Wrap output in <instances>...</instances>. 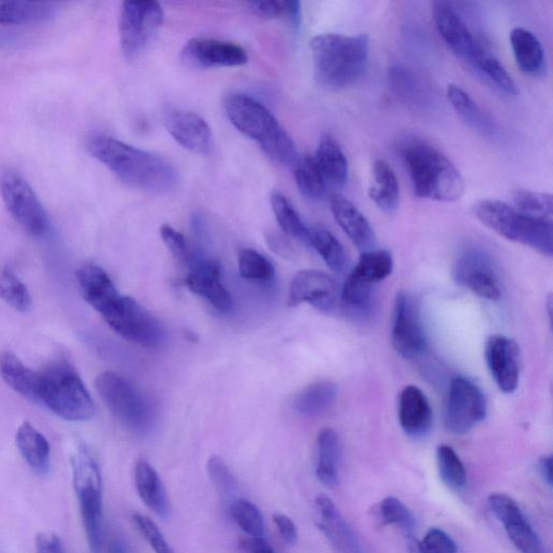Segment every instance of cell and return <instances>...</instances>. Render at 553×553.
Segmentation results:
<instances>
[{"label": "cell", "mask_w": 553, "mask_h": 553, "mask_svg": "<svg viewBox=\"0 0 553 553\" xmlns=\"http://www.w3.org/2000/svg\"><path fill=\"white\" fill-rule=\"evenodd\" d=\"M190 263L192 271L185 280L187 288L220 313H231L233 299L224 285L220 264L208 259H194L193 256Z\"/></svg>", "instance_id": "18"}, {"label": "cell", "mask_w": 553, "mask_h": 553, "mask_svg": "<svg viewBox=\"0 0 553 553\" xmlns=\"http://www.w3.org/2000/svg\"><path fill=\"white\" fill-rule=\"evenodd\" d=\"M377 519L385 525H396L412 535L415 528V518L412 512L398 498L390 496L377 505Z\"/></svg>", "instance_id": "45"}, {"label": "cell", "mask_w": 553, "mask_h": 553, "mask_svg": "<svg viewBox=\"0 0 553 553\" xmlns=\"http://www.w3.org/2000/svg\"><path fill=\"white\" fill-rule=\"evenodd\" d=\"M132 519L142 537L155 553H175L153 520L141 514H134Z\"/></svg>", "instance_id": "51"}, {"label": "cell", "mask_w": 553, "mask_h": 553, "mask_svg": "<svg viewBox=\"0 0 553 553\" xmlns=\"http://www.w3.org/2000/svg\"><path fill=\"white\" fill-rule=\"evenodd\" d=\"M37 553H66L61 539L53 533H42L36 537Z\"/></svg>", "instance_id": "56"}, {"label": "cell", "mask_w": 553, "mask_h": 553, "mask_svg": "<svg viewBox=\"0 0 553 553\" xmlns=\"http://www.w3.org/2000/svg\"><path fill=\"white\" fill-rule=\"evenodd\" d=\"M408 549L410 553H424L421 541H418L413 535L409 536Z\"/></svg>", "instance_id": "61"}, {"label": "cell", "mask_w": 553, "mask_h": 553, "mask_svg": "<svg viewBox=\"0 0 553 553\" xmlns=\"http://www.w3.org/2000/svg\"><path fill=\"white\" fill-rule=\"evenodd\" d=\"M55 4L37 2H0V25L45 23L57 15Z\"/></svg>", "instance_id": "32"}, {"label": "cell", "mask_w": 553, "mask_h": 553, "mask_svg": "<svg viewBox=\"0 0 553 553\" xmlns=\"http://www.w3.org/2000/svg\"><path fill=\"white\" fill-rule=\"evenodd\" d=\"M87 150L121 182L137 190L168 193L179 184V172L167 160L107 134H92Z\"/></svg>", "instance_id": "1"}, {"label": "cell", "mask_w": 553, "mask_h": 553, "mask_svg": "<svg viewBox=\"0 0 553 553\" xmlns=\"http://www.w3.org/2000/svg\"><path fill=\"white\" fill-rule=\"evenodd\" d=\"M302 303L332 313L341 303V288L326 273L302 271L291 282L289 304L296 306Z\"/></svg>", "instance_id": "16"}, {"label": "cell", "mask_w": 553, "mask_h": 553, "mask_svg": "<svg viewBox=\"0 0 553 553\" xmlns=\"http://www.w3.org/2000/svg\"><path fill=\"white\" fill-rule=\"evenodd\" d=\"M273 521L283 541L289 545H295L298 542V530H296L294 522L289 517L275 514Z\"/></svg>", "instance_id": "55"}, {"label": "cell", "mask_w": 553, "mask_h": 553, "mask_svg": "<svg viewBox=\"0 0 553 553\" xmlns=\"http://www.w3.org/2000/svg\"><path fill=\"white\" fill-rule=\"evenodd\" d=\"M231 517L239 528L250 537H262L264 519L258 506L245 498H237L231 504Z\"/></svg>", "instance_id": "44"}, {"label": "cell", "mask_w": 553, "mask_h": 553, "mask_svg": "<svg viewBox=\"0 0 553 553\" xmlns=\"http://www.w3.org/2000/svg\"><path fill=\"white\" fill-rule=\"evenodd\" d=\"M454 277L456 282L482 299L490 301L501 299L502 290L499 287L493 262L490 256L481 250L464 251L455 264Z\"/></svg>", "instance_id": "15"}, {"label": "cell", "mask_w": 553, "mask_h": 553, "mask_svg": "<svg viewBox=\"0 0 553 553\" xmlns=\"http://www.w3.org/2000/svg\"><path fill=\"white\" fill-rule=\"evenodd\" d=\"M160 235L175 259L183 263L191 262L193 255L190 253V249H188L184 236L177 229L165 224L160 228Z\"/></svg>", "instance_id": "53"}, {"label": "cell", "mask_w": 553, "mask_h": 553, "mask_svg": "<svg viewBox=\"0 0 553 553\" xmlns=\"http://www.w3.org/2000/svg\"><path fill=\"white\" fill-rule=\"evenodd\" d=\"M0 375L16 393L39 403V372L26 367L15 354L7 352L0 356Z\"/></svg>", "instance_id": "28"}, {"label": "cell", "mask_w": 553, "mask_h": 553, "mask_svg": "<svg viewBox=\"0 0 553 553\" xmlns=\"http://www.w3.org/2000/svg\"><path fill=\"white\" fill-rule=\"evenodd\" d=\"M488 501L494 515L504 524L505 528L528 520L515 499L507 494L493 493L489 496Z\"/></svg>", "instance_id": "49"}, {"label": "cell", "mask_w": 553, "mask_h": 553, "mask_svg": "<svg viewBox=\"0 0 553 553\" xmlns=\"http://www.w3.org/2000/svg\"><path fill=\"white\" fill-rule=\"evenodd\" d=\"M391 339L396 352L404 359H415L426 352L427 340L420 313L406 292H399L396 298Z\"/></svg>", "instance_id": "13"}, {"label": "cell", "mask_w": 553, "mask_h": 553, "mask_svg": "<svg viewBox=\"0 0 553 553\" xmlns=\"http://www.w3.org/2000/svg\"><path fill=\"white\" fill-rule=\"evenodd\" d=\"M76 279L83 298L99 314H102L120 295L111 277L100 266L86 264L80 267Z\"/></svg>", "instance_id": "24"}, {"label": "cell", "mask_w": 553, "mask_h": 553, "mask_svg": "<svg viewBox=\"0 0 553 553\" xmlns=\"http://www.w3.org/2000/svg\"><path fill=\"white\" fill-rule=\"evenodd\" d=\"M474 66L487 76L499 89L509 94V96L517 94V86L514 79H512L504 65L495 57L484 52Z\"/></svg>", "instance_id": "48"}, {"label": "cell", "mask_w": 553, "mask_h": 553, "mask_svg": "<svg viewBox=\"0 0 553 553\" xmlns=\"http://www.w3.org/2000/svg\"><path fill=\"white\" fill-rule=\"evenodd\" d=\"M0 299L20 313H29L33 307L28 287L10 266H6L0 271Z\"/></svg>", "instance_id": "39"}, {"label": "cell", "mask_w": 553, "mask_h": 553, "mask_svg": "<svg viewBox=\"0 0 553 553\" xmlns=\"http://www.w3.org/2000/svg\"><path fill=\"white\" fill-rule=\"evenodd\" d=\"M422 543L424 553H456L457 547L451 536L444 531L430 529Z\"/></svg>", "instance_id": "54"}, {"label": "cell", "mask_w": 553, "mask_h": 553, "mask_svg": "<svg viewBox=\"0 0 553 553\" xmlns=\"http://www.w3.org/2000/svg\"><path fill=\"white\" fill-rule=\"evenodd\" d=\"M373 287L350 274L341 289V302L357 312H367L371 306Z\"/></svg>", "instance_id": "46"}, {"label": "cell", "mask_w": 553, "mask_h": 553, "mask_svg": "<svg viewBox=\"0 0 553 553\" xmlns=\"http://www.w3.org/2000/svg\"><path fill=\"white\" fill-rule=\"evenodd\" d=\"M510 43L517 65L524 74L536 76L543 71L544 49L532 32L516 28L510 34Z\"/></svg>", "instance_id": "29"}, {"label": "cell", "mask_w": 553, "mask_h": 553, "mask_svg": "<svg viewBox=\"0 0 553 553\" xmlns=\"http://www.w3.org/2000/svg\"><path fill=\"white\" fill-rule=\"evenodd\" d=\"M510 541L523 553H538L539 539L528 520L506 526Z\"/></svg>", "instance_id": "52"}, {"label": "cell", "mask_w": 553, "mask_h": 553, "mask_svg": "<svg viewBox=\"0 0 553 553\" xmlns=\"http://www.w3.org/2000/svg\"><path fill=\"white\" fill-rule=\"evenodd\" d=\"M181 60L196 70L235 67L248 63L247 51L241 46L211 38H193L184 46Z\"/></svg>", "instance_id": "14"}, {"label": "cell", "mask_w": 553, "mask_h": 553, "mask_svg": "<svg viewBox=\"0 0 553 553\" xmlns=\"http://www.w3.org/2000/svg\"><path fill=\"white\" fill-rule=\"evenodd\" d=\"M539 471H541V474L544 478V480L548 483V485H552V456H545L542 458L541 461H539Z\"/></svg>", "instance_id": "59"}, {"label": "cell", "mask_w": 553, "mask_h": 553, "mask_svg": "<svg viewBox=\"0 0 553 553\" xmlns=\"http://www.w3.org/2000/svg\"><path fill=\"white\" fill-rule=\"evenodd\" d=\"M330 207L337 224L362 253L374 250L376 236L373 227L352 201L340 194H333Z\"/></svg>", "instance_id": "21"}, {"label": "cell", "mask_w": 553, "mask_h": 553, "mask_svg": "<svg viewBox=\"0 0 553 553\" xmlns=\"http://www.w3.org/2000/svg\"><path fill=\"white\" fill-rule=\"evenodd\" d=\"M107 553H130L128 544L123 537L116 536L107 546Z\"/></svg>", "instance_id": "60"}, {"label": "cell", "mask_w": 553, "mask_h": 553, "mask_svg": "<svg viewBox=\"0 0 553 553\" xmlns=\"http://www.w3.org/2000/svg\"><path fill=\"white\" fill-rule=\"evenodd\" d=\"M368 194L375 206L386 213L395 212L399 206L400 188L397 175L383 159L377 160L373 166Z\"/></svg>", "instance_id": "27"}, {"label": "cell", "mask_w": 553, "mask_h": 553, "mask_svg": "<svg viewBox=\"0 0 553 553\" xmlns=\"http://www.w3.org/2000/svg\"><path fill=\"white\" fill-rule=\"evenodd\" d=\"M271 204L282 231L293 238L306 242L308 227L288 198L282 193L275 192L272 194Z\"/></svg>", "instance_id": "40"}, {"label": "cell", "mask_w": 553, "mask_h": 553, "mask_svg": "<svg viewBox=\"0 0 553 553\" xmlns=\"http://www.w3.org/2000/svg\"><path fill=\"white\" fill-rule=\"evenodd\" d=\"M393 267V256L388 251L371 250L361 254L354 271L350 274L375 286L393 272Z\"/></svg>", "instance_id": "38"}, {"label": "cell", "mask_w": 553, "mask_h": 553, "mask_svg": "<svg viewBox=\"0 0 553 553\" xmlns=\"http://www.w3.org/2000/svg\"><path fill=\"white\" fill-rule=\"evenodd\" d=\"M101 316L118 335L143 347H158L165 341L159 321L129 296L119 295Z\"/></svg>", "instance_id": "10"}, {"label": "cell", "mask_w": 553, "mask_h": 553, "mask_svg": "<svg viewBox=\"0 0 553 553\" xmlns=\"http://www.w3.org/2000/svg\"><path fill=\"white\" fill-rule=\"evenodd\" d=\"M227 118L247 138L258 142L275 163L294 165L299 155L288 132L258 100L244 93H232L224 101Z\"/></svg>", "instance_id": "4"}, {"label": "cell", "mask_w": 553, "mask_h": 553, "mask_svg": "<svg viewBox=\"0 0 553 553\" xmlns=\"http://www.w3.org/2000/svg\"><path fill=\"white\" fill-rule=\"evenodd\" d=\"M39 403L65 421L86 422L93 417V400L79 374L64 360L39 372Z\"/></svg>", "instance_id": "5"}, {"label": "cell", "mask_w": 553, "mask_h": 553, "mask_svg": "<svg viewBox=\"0 0 553 553\" xmlns=\"http://www.w3.org/2000/svg\"><path fill=\"white\" fill-rule=\"evenodd\" d=\"M250 7L256 16L263 19L288 21L295 26L301 23L299 2H253Z\"/></svg>", "instance_id": "47"}, {"label": "cell", "mask_w": 553, "mask_h": 553, "mask_svg": "<svg viewBox=\"0 0 553 553\" xmlns=\"http://www.w3.org/2000/svg\"><path fill=\"white\" fill-rule=\"evenodd\" d=\"M96 387L106 407L132 433L144 435L151 430L154 422L151 404L126 377L103 372L97 377Z\"/></svg>", "instance_id": "8"}, {"label": "cell", "mask_w": 553, "mask_h": 553, "mask_svg": "<svg viewBox=\"0 0 553 553\" xmlns=\"http://www.w3.org/2000/svg\"><path fill=\"white\" fill-rule=\"evenodd\" d=\"M433 15L437 30L456 56L475 65L485 51L472 36L455 8L445 2L433 4Z\"/></svg>", "instance_id": "17"}, {"label": "cell", "mask_w": 553, "mask_h": 553, "mask_svg": "<svg viewBox=\"0 0 553 553\" xmlns=\"http://www.w3.org/2000/svg\"><path fill=\"white\" fill-rule=\"evenodd\" d=\"M398 151L417 197L452 202L465 192V182L452 161L435 146L420 139L400 142Z\"/></svg>", "instance_id": "2"}, {"label": "cell", "mask_w": 553, "mask_h": 553, "mask_svg": "<svg viewBox=\"0 0 553 553\" xmlns=\"http://www.w3.org/2000/svg\"><path fill=\"white\" fill-rule=\"evenodd\" d=\"M73 474L88 544L93 553H99L103 544L102 477L99 465L85 447L73 457Z\"/></svg>", "instance_id": "7"}, {"label": "cell", "mask_w": 553, "mask_h": 553, "mask_svg": "<svg viewBox=\"0 0 553 553\" xmlns=\"http://www.w3.org/2000/svg\"><path fill=\"white\" fill-rule=\"evenodd\" d=\"M293 166L296 185L304 197L310 200H321L326 196L327 183L314 157L309 155L299 157Z\"/></svg>", "instance_id": "37"}, {"label": "cell", "mask_w": 553, "mask_h": 553, "mask_svg": "<svg viewBox=\"0 0 553 553\" xmlns=\"http://www.w3.org/2000/svg\"><path fill=\"white\" fill-rule=\"evenodd\" d=\"M475 213L485 226L498 235L533 248L544 255H552V223L530 218L499 200L479 202Z\"/></svg>", "instance_id": "6"}, {"label": "cell", "mask_w": 553, "mask_h": 553, "mask_svg": "<svg viewBox=\"0 0 553 553\" xmlns=\"http://www.w3.org/2000/svg\"><path fill=\"white\" fill-rule=\"evenodd\" d=\"M0 195L11 217L33 237H44L49 231L48 214L32 186L12 169L0 173Z\"/></svg>", "instance_id": "9"}, {"label": "cell", "mask_w": 553, "mask_h": 553, "mask_svg": "<svg viewBox=\"0 0 553 553\" xmlns=\"http://www.w3.org/2000/svg\"><path fill=\"white\" fill-rule=\"evenodd\" d=\"M515 209L528 217L552 223V196L545 193L519 190L514 194Z\"/></svg>", "instance_id": "43"}, {"label": "cell", "mask_w": 553, "mask_h": 553, "mask_svg": "<svg viewBox=\"0 0 553 553\" xmlns=\"http://www.w3.org/2000/svg\"><path fill=\"white\" fill-rule=\"evenodd\" d=\"M17 445L24 461L38 474L50 469V445L42 433L30 423H23L17 431Z\"/></svg>", "instance_id": "30"}, {"label": "cell", "mask_w": 553, "mask_h": 553, "mask_svg": "<svg viewBox=\"0 0 553 553\" xmlns=\"http://www.w3.org/2000/svg\"><path fill=\"white\" fill-rule=\"evenodd\" d=\"M312 55L317 83L331 90L344 89L356 84L366 72L369 37L319 35L313 39Z\"/></svg>", "instance_id": "3"}, {"label": "cell", "mask_w": 553, "mask_h": 553, "mask_svg": "<svg viewBox=\"0 0 553 553\" xmlns=\"http://www.w3.org/2000/svg\"><path fill=\"white\" fill-rule=\"evenodd\" d=\"M437 463L442 481L453 490H461L467 482V472L460 456L449 447L442 444L437 450Z\"/></svg>", "instance_id": "42"}, {"label": "cell", "mask_w": 553, "mask_h": 553, "mask_svg": "<svg viewBox=\"0 0 553 553\" xmlns=\"http://www.w3.org/2000/svg\"><path fill=\"white\" fill-rule=\"evenodd\" d=\"M306 244L312 246L333 272L341 274L347 264V256L339 239L322 226L308 227Z\"/></svg>", "instance_id": "34"}, {"label": "cell", "mask_w": 553, "mask_h": 553, "mask_svg": "<svg viewBox=\"0 0 553 553\" xmlns=\"http://www.w3.org/2000/svg\"><path fill=\"white\" fill-rule=\"evenodd\" d=\"M399 422L408 436L423 438L433 426V410L423 391L416 386L402 390L399 399Z\"/></svg>", "instance_id": "23"}, {"label": "cell", "mask_w": 553, "mask_h": 553, "mask_svg": "<svg viewBox=\"0 0 553 553\" xmlns=\"http://www.w3.org/2000/svg\"><path fill=\"white\" fill-rule=\"evenodd\" d=\"M317 448V478L325 487L334 488L339 484L341 453L339 436H337L333 429H322L318 436Z\"/></svg>", "instance_id": "31"}, {"label": "cell", "mask_w": 553, "mask_h": 553, "mask_svg": "<svg viewBox=\"0 0 553 553\" xmlns=\"http://www.w3.org/2000/svg\"><path fill=\"white\" fill-rule=\"evenodd\" d=\"M269 247L280 256H287L291 254L290 246L285 238L278 235H272L267 238Z\"/></svg>", "instance_id": "58"}, {"label": "cell", "mask_w": 553, "mask_h": 553, "mask_svg": "<svg viewBox=\"0 0 553 553\" xmlns=\"http://www.w3.org/2000/svg\"><path fill=\"white\" fill-rule=\"evenodd\" d=\"M13 39H15V36H13V34L0 31V48L11 44L13 42Z\"/></svg>", "instance_id": "62"}, {"label": "cell", "mask_w": 553, "mask_h": 553, "mask_svg": "<svg viewBox=\"0 0 553 553\" xmlns=\"http://www.w3.org/2000/svg\"><path fill=\"white\" fill-rule=\"evenodd\" d=\"M208 474L215 488L226 497L235 495L238 491V481L233 472L218 456L210 457L208 462Z\"/></svg>", "instance_id": "50"}, {"label": "cell", "mask_w": 553, "mask_h": 553, "mask_svg": "<svg viewBox=\"0 0 553 553\" xmlns=\"http://www.w3.org/2000/svg\"><path fill=\"white\" fill-rule=\"evenodd\" d=\"M164 124L171 137L185 150L199 155L212 150L213 136L207 121L193 112L170 111L166 113Z\"/></svg>", "instance_id": "20"}, {"label": "cell", "mask_w": 553, "mask_h": 553, "mask_svg": "<svg viewBox=\"0 0 553 553\" xmlns=\"http://www.w3.org/2000/svg\"><path fill=\"white\" fill-rule=\"evenodd\" d=\"M134 481L145 506L158 517L167 518L170 514V501L155 468L144 460L139 461L134 472Z\"/></svg>", "instance_id": "25"}, {"label": "cell", "mask_w": 553, "mask_h": 553, "mask_svg": "<svg viewBox=\"0 0 553 553\" xmlns=\"http://www.w3.org/2000/svg\"><path fill=\"white\" fill-rule=\"evenodd\" d=\"M314 158L327 184L334 187L346 185L349 177L348 161L340 144L330 134L321 138Z\"/></svg>", "instance_id": "26"}, {"label": "cell", "mask_w": 553, "mask_h": 553, "mask_svg": "<svg viewBox=\"0 0 553 553\" xmlns=\"http://www.w3.org/2000/svg\"><path fill=\"white\" fill-rule=\"evenodd\" d=\"M485 416L487 402L480 388L465 377H455L450 385L445 409V428L453 435H466L480 424Z\"/></svg>", "instance_id": "12"}, {"label": "cell", "mask_w": 553, "mask_h": 553, "mask_svg": "<svg viewBox=\"0 0 553 553\" xmlns=\"http://www.w3.org/2000/svg\"><path fill=\"white\" fill-rule=\"evenodd\" d=\"M388 79L391 89L404 103L415 109H425L429 104V93L422 80L406 67H391Z\"/></svg>", "instance_id": "33"}, {"label": "cell", "mask_w": 553, "mask_h": 553, "mask_svg": "<svg viewBox=\"0 0 553 553\" xmlns=\"http://www.w3.org/2000/svg\"><path fill=\"white\" fill-rule=\"evenodd\" d=\"M337 395L331 382H319L303 389L293 400V409L301 415L316 416L326 412Z\"/></svg>", "instance_id": "36"}, {"label": "cell", "mask_w": 553, "mask_h": 553, "mask_svg": "<svg viewBox=\"0 0 553 553\" xmlns=\"http://www.w3.org/2000/svg\"><path fill=\"white\" fill-rule=\"evenodd\" d=\"M448 98L453 109L469 126L481 132L484 136H494L496 129L493 121L484 115L477 103L469 97L465 90L456 85H450Z\"/></svg>", "instance_id": "35"}, {"label": "cell", "mask_w": 553, "mask_h": 553, "mask_svg": "<svg viewBox=\"0 0 553 553\" xmlns=\"http://www.w3.org/2000/svg\"><path fill=\"white\" fill-rule=\"evenodd\" d=\"M315 510L318 528L326 535L336 551L359 553L355 535L329 496L318 495L315 499Z\"/></svg>", "instance_id": "22"}, {"label": "cell", "mask_w": 553, "mask_h": 553, "mask_svg": "<svg viewBox=\"0 0 553 553\" xmlns=\"http://www.w3.org/2000/svg\"><path fill=\"white\" fill-rule=\"evenodd\" d=\"M239 274L250 281L268 283L275 277V268L263 254L253 249H241L238 253Z\"/></svg>", "instance_id": "41"}, {"label": "cell", "mask_w": 553, "mask_h": 553, "mask_svg": "<svg viewBox=\"0 0 553 553\" xmlns=\"http://www.w3.org/2000/svg\"><path fill=\"white\" fill-rule=\"evenodd\" d=\"M165 13L156 2H126L119 16L120 46L128 60L137 59L163 25Z\"/></svg>", "instance_id": "11"}, {"label": "cell", "mask_w": 553, "mask_h": 553, "mask_svg": "<svg viewBox=\"0 0 553 553\" xmlns=\"http://www.w3.org/2000/svg\"><path fill=\"white\" fill-rule=\"evenodd\" d=\"M519 347L503 335H493L485 345V360L499 389L512 394L520 379Z\"/></svg>", "instance_id": "19"}, {"label": "cell", "mask_w": 553, "mask_h": 553, "mask_svg": "<svg viewBox=\"0 0 553 553\" xmlns=\"http://www.w3.org/2000/svg\"><path fill=\"white\" fill-rule=\"evenodd\" d=\"M241 548L244 553H276L263 537H249L242 541Z\"/></svg>", "instance_id": "57"}]
</instances>
